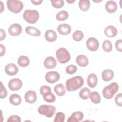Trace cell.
<instances>
[{
	"label": "cell",
	"instance_id": "2",
	"mask_svg": "<svg viewBox=\"0 0 122 122\" xmlns=\"http://www.w3.org/2000/svg\"><path fill=\"white\" fill-rule=\"evenodd\" d=\"M118 84L116 82H112L104 88L102 91V95L105 98L110 99L118 92Z\"/></svg>",
	"mask_w": 122,
	"mask_h": 122
},
{
	"label": "cell",
	"instance_id": "37",
	"mask_svg": "<svg viewBox=\"0 0 122 122\" xmlns=\"http://www.w3.org/2000/svg\"><path fill=\"white\" fill-rule=\"evenodd\" d=\"M7 95V91L3 86L2 82H0V98L1 99L5 98Z\"/></svg>",
	"mask_w": 122,
	"mask_h": 122
},
{
	"label": "cell",
	"instance_id": "42",
	"mask_svg": "<svg viewBox=\"0 0 122 122\" xmlns=\"http://www.w3.org/2000/svg\"><path fill=\"white\" fill-rule=\"evenodd\" d=\"M0 40L2 41L3 40L5 39V38L6 37V34L5 31L2 29H0Z\"/></svg>",
	"mask_w": 122,
	"mask_h": 122
},
{
	"label": "cell",
	"instance_id": "40",
	"mask_svg": "<svg viewBox=\"0 0 122 122\" xmlns=\"http://www.w3.org/2000/svg\"><path fill=\"white\" fill-rule=\"evenodd\" d=\"M115 48L117 51L122 52V40L119 39L115 42Z\"/></svg>",
	"mask_w": 122,
	"mask_h": 122
},
{
	"label": "cell",
	"instance_id": "36",
	"mask_svg": "<svg viewBox=\"0 0 122 122\" xmlns=\"http://www.w3.org/2000/svg\"><path fill=\"white\" fill-rule=\"evenodd\" d=\"M40 92L41 94L43 96L48 92H51V90L49 86L47 85H43L40 88Z\"/></svg>",
	"mask_w": 122,
	"mask_h": 122
},
{
	"label": "cell",
	"instance_id": "32",
	"mask_svg": "<svg viewBox=\"0 0 122 122\" xmlns=\"http://www.w3.org/2000/svg\"><path fill=\"white\" fill-rule=\"evenodd\" d=\"M84 34L81 30H76L74 32L72 35L73 39L76 41H81L83 38Z\"/></svg>",
	"mask_w": 122,
	"mask_h": 122
},
{
	"label": "cell",
	"instance_id": "28",
	"mask_svg": "<svg viewBox=\"0 0 122 122\" xmlns=\"http://www.w3.org/2000/svg\"><path fill=\"white\" fill-rule=\"evenodd\" d=\"M91 101L95 104H98L101 102V96L99 93L96 92H93L90 94Z\"/></svg>",
	"mask_w": 122,
	"mask_h": 122
},
{
	"label": "cell",
	"instance_id": "20",
	"mask_svg": "<svg viewBox=\"0 0 122 122\" xmlns=\"http://www.w3.org/2000/svg\"><path fill=\"white\" fill-rule=\"evenodd\" d=\"M97 81L98 78L95 74H90L87 77V84L92 88L95 87L97 85Z\"/></svg>",
	"mask_w": 122,
	"mask_h": 122
},
{
	"label": "cell",
	"instance_id": "1",
	"mask_svg": "<svg viewBox=\"0 0 122 122\" xmlns=\"http://www.w3.org/2000/svg\"><path fill=\"white\" fill-rule=\"evenodd\" d=\"M83 79L80 76H76L69 79L66 82V88L68 92L78 90L83 84Z\"/></svg>",
	"mask_w": 122,
	"mask_h": 122
},
{
	"label": "cell",
	"instance_id": "12",
	"mask_svg": "<svg viewBox=\"0 0 122 122\" xmlns=\"http://www.w3.org/2000/svg\"><path fill=\"white\" fill-rule=\"evenodd\" d=\"M24 99L27 102L29 103H33L37 100L36 93L33 91H28L24 95Z\"/></svg>",
	"mask_w": 122,
	"mask_h": 122
},
{
	"label": "cell",
	"instance_id": "7",
	"mask_svg": "<svg viewBox=\"0 0 122 122\" xmlns=\"http://www.w3.org/2000/svg\"><path fill=\"white\" fill-rule=\"evenodd\" d=\"M22 86V81L18 78H14L10 80L8 82L9 89L12 91L20 90Z\"/></svg>",
	"mask_w": 122,
	"mask_h": 122
},
{
	"label": "cell",
	"instance_id": "10",
	"mask_svg": "<svg viewBox=\"0 0 122 122\" xmlns=\"http://www.w3.org/2000/svg\"><path fill=\"white\" fill-rule=\"evenodd\" d=\"M22 30L21 26L18 23H14L11 24L9 28L8 31L11 36H18L20 34Z\"/></svg>",
	"mask_w": 122,
	"mask_h": 122
},
{
	"label": "cell",
	"instance_id": "8",
	"mask_svg": "<svg viewBox=\"0 0 122 122\" xmlns=\"http://www.w3.org/2000/svg\"><path fill=\"white\" fill-rule=\"evenodd\" d=\"M86 46L88 50L94 51L98 50L99 47V43L97 39L94 37L89 38L86 41Z\"/></svg>",
	"mask_w": 122,
	"mask_h": 122
},
{
	"label": "cell",
	"instance_id": "17",
	"mask_svg": "<svg viewBox=\"0 0 122 122\" xmlns=\"http://www.w3.org/2000/svg\"><path fill=\"white\" fill-rule=\"evenodd\" d=\"M105 8L108 12L112 13L116 11L117 9V5L114 1L109 0L106 3Z\"/></svg>",
	"mask_w": 122,
	"mask_h": 122
},
{
	"label": "cell",
	"instance_id": "23",
	"mask_svg": "<svg viewBox=\"0 0 122 122\" xmlns=\"http://www.w3.org/2000/svg\"><path fill=\"white\" fill-rule=\"evenodd\" d=\"M54 91L59 96H63L66 92L65 87L61 83H59L56 85L54 88Z\"/></svg>",
	"mask_w": 122,
	"mask_h": 122
},
{
	"label": "cell",
	"instance_id": "9",
	"mask_svg": "<svg viewBox=\"0 0 122 122\" xmlns=\"http://www.w3.org/2000/svg\"><path fill=\"white\" fill-rule=\"evenodd\" d=\"M45 80L50 83H54L58 81L60 79L59 73L55 71L47 72L45 76Z\"/></svg>",
	"mask_w": 122,
	"mask_h": 122
},
{
	"label": "cell",
	"instance_id": "18",
	"mask_svg": "<svg viewBox=\"0 0 122 122\" xmlns=\"http://www.w3.org/2000/svg\"><path fill=\"white\" fill-rule=\"evenodd\" d=\"M45 38L47 41L52 42L56 40L57 35L56 33L52 30H48L45 33Z\"/></svg>",
	"mask_w": 122,
	"mask_h": 122
},
{
	"label": "cell",
	"instance_id": "21",
	"mask_svg": "<svg viewBox=\"0 0 122 122\" xmlns=\"http://www.w3.org/2000/svg\"><path fill=\"white\" fill-rule=\"evenodd\" d=\"M102 76L104 81H109L113 78L114 72L111 69H106L102 71Z\"/></svg>",
	"mask_w": 122,
	"mask_h": 122
},
{
	"label": "cell",
	"instance_id": "25",
	"mask_svg": "<svg viewBox=\"0 0 122 122\" xmlns=\"http://www.w3.org/2000/svg\"><path fill=\"white\" fill-rule=\"evenodd\" d=\"M9 101L14 105H18L21 102V98L17 94H12L9 98Z\"/></svg>",
	"mask_w": 122,
	"mask_h": 122
},
{
	"label": "cell",
	"instance_id": "30",
	"mask_svg": "<svg viewBox=\"0 0 122 122\" xmlns=\"http://www.w3.org/2000/svg\"><path fill=\"white\" fill-rule=\"evenodd\" d=\"M43 98L45 101L50 103L54 102L56 99L55 95L51 92H48L43 95Z\"/></svg>",
	"mask_w": 122,
	"mask_h": 122
},
{
	"label": "cell",
	"instance_id": "41",
	"mask_svg": "<svg viewBox=\"0 0 122 122\" xmlns=\"http://www.w3.org/2000/svg\"><path fill=\"white\" fill-rule=\"evenodd\" d=\"M0 56L1 57L3 55L5 54V51H6V49L5 47L2 44H0Z\"/></svg>",
	"mask_w": 122,
	"mask_h": 122
},
{
	"label": "cell",
	"instance_id": "22",
	"mask_svg": "<svg viewBox=\"0 0 122 122\" xmlns=\"http://www.w3.org/2000/svg\"><path fill=\"white\" fill-rule=\"evenodd\" d=\"M26 32L30 35L33 36H39L41 35V31L37 29L36 28L33 27L32 26H28L25 29Z\"/></svg>",
	"mask_w": 122,
	"mask_h": 122
},
{
	"label": "cell",
	"instance_id": "44",
	"mask_svg": "<svg viewBox=\"0 0 122 122\" xmlns=\"http://www.w3.org/2000/svg\"><path fill=\"white\" fill-rule=\"evenodd\" d=\"M66 1L68 2V3H73V2H75V0H66Z\"/></svg>",
	"mask_w": 122,
	"mask_h": 122
},
{
	"label": "cell",
	"instance_id": "43",
	"mask_svg": "<svg viewBox=\"0 0 122 122\" xmlns=\"http://www.w3.org/2000/svg\"><path fill=\"white\" fill-rule=\"evenodd\" d=\"M42 0H31V2L35 5H38L41 4V2H42Z\"/></svg>",
	"mask_w": 122,
	"mask_h": 122
},
{
	"label": "cell",
	"instance_id": "24",
	"mask_svg": "<svg viewBox=\"0 0 122 122\" xmlns=\"http://www.w3.org/2000/svg\"><path fill=\"white\" fill-rule=\"evenodd\" d=\"M18 63L19 65L21 67H27L30 63L29 59L26 56L21 55L18 59Z\"/></svg>",
	"mask_w": 122,
	"mask_h": 122
},
{
	"label": "cell",
	"instance_id": "31",
	"mask_svg": "<svg viewBox=\"0 0 122 122\" xmlns=\"http://www.w3.org/2000/svg\"><path fill=\"white\" fill-rule=\"evenodd\" d=\"M102 48L104 51L109 52L112 51V45L111 42L108 40H105L102 43Z\"/></svg>",
	"mask_w": 122,
	"mask_h": 122
},
{
	"label": "cell",
	"instance_id": "5",
	"mask_svg": "<svg viewBox=\"0 0 122 122\" xmlns=\"http://www.w3.org/2000/svg\"><path fill=\"white\" fill-rule=\"evenodd\" d=\"M56 55L58 61L61 63H66L71 59L69 51L65 48L62 47L58 49L56 52Z\"/></svg>",
	"mask_w": 122,
	"mask_h": 122
},
{
	"label": "cell",
	"instance_id": "33",
	"mask_svg": "<svg viewBox=\"0 0 122 122\" xmlns=\"http://www.w3.org/2000/svg\"><path fill=\"white\" fill-rule=\"evenodd\" d=\"M51 2L52 6L57 9H59L63 7L64 3L63 0H51Z\"/></svg>",
	"mask_w": 122,
	"mask_h": 122
},
{
	"label": "cell",
	"instance_id": "4",
	"mask_svg": "<svg viewBox=\"0 0 122 122\" xmlns=\"http://www.w3.org/2000/svg\"><path fill=\"white\" fill-rule=\"evenodd\" d=\"M56 111V108L52 105L42 104L40 105L38 109V112L41 115H44L48 118L52 117Z\"/></svg>",
	"mask_w": 122,
	"mask_h": 122
},
{
	"label": "cell",
	"instance_id": "13",
	"mask_svg": "<svg viewBox=\"0 0 122 122\" xmlns=\"http://www.w3.org/2000/svg\"><path fill=\"white\" fill-rule=\"evenodd\" d=\"M57 30L61 35H66L71 32V26L68 24L63 23L61 24L58 26Z\"/></svg>",
	"mask_w": 122,
	"mask_h": 122
},
{
	"label": "cell",
	"instance_id": "27",
	"mask_svg": "<svg viewBox=\"0 0 122 122\" xmlns=\"http://www.w3.org/2000/svg\"><path fill=\"white\" fill-rule=\"evenodd\" d=\"M90 6V2L89 0H81L79 2V8L83 11L88 10Z\"/></svg>",
	"mask_w": 122,
	"mask_h": 122
},
{
	"label": "cell",
	"instance_id": "19",
	"mask_svg": "<svg viewBox=\"0 0 122 122\" xmlns=\"http://www.w3.org/2000/svg\"><path fill=\"white\" fill-rule=\"evenodd\" d=\"M76 61L78 65L81 67H86L89 63L88 58L84 55L81 54L78 55L76 59Z\"/></svg>",
	"mask_w": 122,
	"mask_h": 122
},
{
	"label": "cell",
	"instance_id": "3",
	"mask_svg": "<svg viewBox=\"0 0 122 122\" xmlns=\"http://www.w3.org/2000/svg\"><path fill=\"white\" fill-rule=\"evenodd\" d=\"M23 18L29 23L34 24L38 20L39 13L35 10H26L23 14Z\"/></svg>",
	"mask_w": 122,
	"mask_h": 122
},
{
	"label": "cell",
	"instance_id": "11",
	"mask_svg": "<svg viewBox=\"0 0 122 122\" xmlns=\"http://www.w3.org/2000/svg\"><path fill=\"white\" fill-rule=\"evenodd\" d=\"M18 67L14 63H10L7 64L5 67V72L10 76H13L16 74L18 72Z\"/></svg>",
	"mask_w": 122,
	"mask_h": 122
},
{
	"label": "cell",
	"instance_id": "26",
	"mask_svg": "<svg viewBox=\"0 0 122 122\" xmlns=\"http://www.w3.org/2000/svg\"><path fill=\"white\" fill-rule=\"evenodd\" d=\"M90 93V90L87 87H84L80 90L79 92V96L83 100H87L89 98Z\"/></svg>",
	"mask_w": 122,
	"mask_h": 122
},
{
	"label": "cell",
	"instance_id": "16",
	"mask_svg": "<svg viewBox=\"0 0 122 122\" xmlns=\"http://www.w3.org/2000/svg\"><path fill=\"white\" fill-rule=\"evenodd\" d=\"M104 32L105 35L110 38L115 37L118 33L117 29L112 25H109L106 27L104 29Z\"/></svg>",
	"mask_w": 122,
	"mask_h": 122
},
{
	"label": "cell",
	"instance_id": "6",
	"mask_svg": "<svg viewBox=\"0 0 122 122\" xmlns=\"http://www.w3.org/2000/svg\"><path fill=\"white\" fill-rule=\"evenodd\" d=\"M7 6L10 11L15 13L20 12L23 8V3L17 0H8L7 1Z\"/></svg>",
	"mask_w": 122,
	"mask_h": 122
},
{
	"label": "cell",
	"instance_id": "38",
	"mask_svg": "<svg viewBox=\"0 0 122 122\" xmlns=\"http://www.w3.org/2000/svg\"><path fill=\"white\" fill-rule=\"evenodd\" d=\"M7 122H20L21 119L20 117L18 115H13L10 116L8 119L7 120Z\"/></svg>",
	"mask_w": 122,
	"mask_h": 122
},
{
	"label": "cell",
	"instance_id": "39",
	"mask_svg": "<svg viewBox=\"0 0 122 122\" xmlns=\"http://www.w3.org/2000/svg\"><path fill=\"white\" fill-rule=\"evenodd\" d=\"M122 94L121 93L118 94L115 97V102L116 104L119 106H122Z\"/></svg>",
	"mask_w": 122,
	"mask_h": 122
},
{
	"label": "cell",
	"instance_id": "15",
	"mask_svg": "<svg viewBox=\"0 0 122 122\" xmlns=\"http://www.w3.org/2000/svg\"><path fill=\"white\" fill-rule=\"evenodd\" d=\"M83 118V114L81 112L76 111L72 113L67 120V122H78L81 121Z\"/></svg>",
	"mask_w": 122,
	"mask_h": 122
},
{
	"label": "cell",
	"instance_id": "29",
	"mask_svg": "<svg viewBox=\"0 0 122 122\" xmlns=\"http://www.w3.org/2000/svg\"><path fill=\"white\" fill-rule=\"evenodd\" d=\"M68 13L65 10H61L59 12L56 16V19L59 21H64L68 18Z\"/></svg>",
	"mask_w": 122,
	"mask_h": 122
},
{
	"label": "cell",
	"instance_id": "35",
	"mask_svg": "<svg viewBox=\"0 0 122 122\" xmlns=\"http://www.w3.org/2000/svg\"><path fill=\"white\" fill-rule=\"evenodd\" d=\"M65 118V114L62 112H58L56 113L55 119L54 120V122H63Z\"/></svg>",
	"mask_w": 122,
	"mask_h": 122
},
{
	"label": "cell",
	"instance_id": "14",
	"mask_svg": "<svg viewBox=\"0 0 122 122\" xmlns=\"http://www.w3.org/2000/svg\"><path fill=\"white\" fill-rule=\"evenodd\" d=\"M57 65V61L52 56L47 57L44 61V66L47 69H51L55 68Z\"/></svg>",
	"mask_w": 122,
	"mask_h": 122
},
{
	"label": "cell",
	"instance_id": "34",
	"mask_svg": "<svg viewBox=\"0 0 122 122\" xmlns=\"http://www.w3.org/2000/svg\"><path fill=\"white\" fill-rule=\"evenodd\" d=\"M65 71L68 74H72L77 71V67L73 64H70L66 67Z\"/></svg>",
	"mask_w": 122,
	"mask_h": 122
}]
</instances>
